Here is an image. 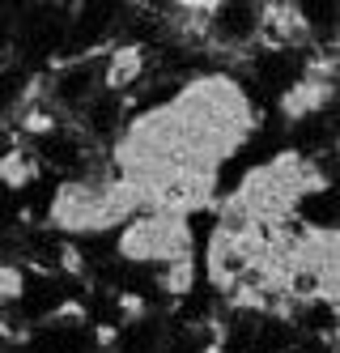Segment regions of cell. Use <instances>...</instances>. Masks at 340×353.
<instances>
[{
	"mask_svg": "<svg viewBox=\"0 0 340 353\" xmlns=\"http://www.w3.org/2000/svg\"><path fill=\"white\" fill-rule=\"evenodd\" d=\"M264 13L259 0H208L200 21V52L221 60H247L264 39Z\"/></svg>",
	"mask_w": 340,
	"mask_h": 353,
	"instance_id": "1",
	"label": "cell"
},
{
	"mask_svg": "<svg viewBox=\"0 0 340 353\" xmlns=\"http://www.w3.org/2000/svg\"><path fill=\"white\" fill-rule=\"evenodd\" d=\"M102 90H107V52L56 60L39 77V98L60 119H77V115H81V107L94 103Z\"/></svg>",
	"mask_w": 340,
	"mask_h": 353,
	"instance_id": "2",
	"label": "cell"
},
{
	"mask_svg": "<svg viewBox=\"0 0 340 353\" xmlns=\"http://www.w3.org/2000/svg\"><path fill=\"white\" fill-rule=\"evenodd\" d=\"M21 141L30 145L39 170H43V174H56L60 183L77 179V174H86V170L102 158V149H94L72 119H60V123H51V128H43V132H34V137H21Z\"/></svg>",
	"mask_w": 340,
	"mask_h": 353,
	"instance_id": "3",
	"label": "cell"
},
{
	"mask_svg": "<svg viewBox=\"0 0 340 353\" xmlns=\"http://www.w3.org/2000/svg\"><path fill=\"white\" fill-rule=\"evenodd\" d=\"M128 119H132V98L119 94V90H102L94 103H86V107H81V115H77L72 123L81 128V137H86L94 149H102L107 141L123 137Z\"/></svg>",
	"mask_w": 340,
	"mask_h": 353,
	"instance_id": "4",
	"label": "cell"
},
{
	"mask_svg": "<svg viewBox=\"0 0 340 353\" xmlns=\"http://www.w3.org/2000/svg\"><path fill=\"white\" fill-rule=\"evenodd\" d=\"M217 345H221V319H174L162 353H217Z\"/></svg>",
	"mask_w": 340,
	"mask_h": 353,
	"instance_id": "5",
	"label": "cell"
}]
</instances>
